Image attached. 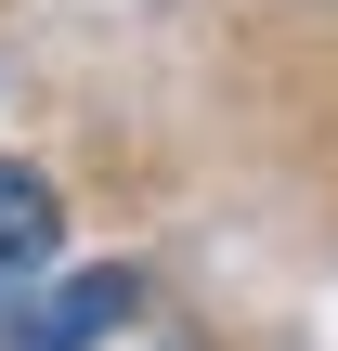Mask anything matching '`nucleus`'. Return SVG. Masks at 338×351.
<instances>
[{
    "instance_id": "f03ea898",
    "label": "nucleus",
    "mask_w": 338,
    "mask_h": 351,
    "mask_svg": "<svg viewBox=\"0 0 338 351\" xmlns=\"http://www.w3.org/2000/svg\"><path fill=\"white\" fill-rule=\"evenodd\" d=\"M52 247H65V195H52V169L0 156V300H13V287H39V274H52Z\"/></svg>"
},
{
    "instance_id": "f257e3e1",
    "label": "nucleus",
    "mask_w": 338,
    "mask_h": 351,
    "mask_svg": "<svg viewBox=\"0 0 338 351\" xmlns=\"http://www.w3.org/2000/svg\"><path fill=\"white\" fill-rule=\"evenodd\" d=\"M130 313H143V274L130 261H52L39 287L0 300V351H104Z\"/></svg>"
}]
</instances>
